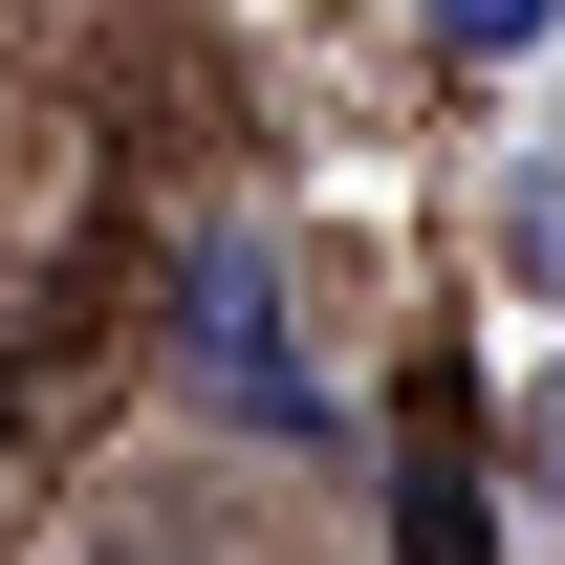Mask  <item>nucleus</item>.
<instances>
[{
    "label": "nucleus",
    "mask_w": 565,
    "mask_h": 565,
    "mask_svg": "<svg viewBox=\"0 0 565 565\" xmlns=\"http://www.w3.org/2000/svg\"><path fill=\"white\" fill-rule=\"evenodd\" d=\"M544 479H565V392H544Z\"/></svg>",
    "instance_id": "nucleus-3"
},
{
    "label": "nucleus",
    "mask_w": 565,
    "mask_h": 565,
    "mask_svg": "<svg viewBox=\"0 0 565 565\" xmlns=\"http://www.w3.org/2000/svg\"><path fill=\"white\" fill-rule=\"evenodd\" d=\"M87 565H196V544H87Z\"/></svg>",
    "instance_id": "nucleus-2"
},
{
    "label": "nucleus",
    "mask_w": 565,
    "mask_h": 565,
    "mask_svg": "<svg viewBox=\"0 0 565 565\" xmlns=\"http://www.w3.org/2000/svg\"><path fill=\"white\" fill-rule=\"evenodd\" d=\"M435 22H457V66H522V44H544L565 0H435Z\"/></svg>",
    "instance_id": "nucleus-1"
}]
</instances>
